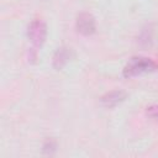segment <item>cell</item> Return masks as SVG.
I'll return each instance as SVG.
<instances>
[{
	"label": "cell",
	"instance_id": "1",
	"mask_svg": "<svg viewBox=\"0 0 158 158\" xmlns=\"http://www.w3.org/2000/svg\"><path fill=\"white\" fill-rule=\"evenodd\" d=\"M157 69V63L146 57H132L125 65L122 74L125 78H132Z\"/></svg>",
	"mask_w": 158,
	"mask_h": 158
},
{
	"label": "cell",
	"instance_id": "2",
	"mask_svg": "<svg viewBox=\"0 0 158 158\" xmlns=\"http://www.w3.org/2000/svg\"><path fill=\"white\" fill-rule=\"evenodd\" d=\"M27 36L35 47H41L47 37V26L42 20H33L27 28Z\"/></svg>",
	"mask_w": 158,
	"mask_h": 158
},
{
	"label": "cell",
	"instance_id": "3",
	"mask_svg": "<svg viewBox=\"0 0 158 158\" xmlns=\"http://www.w3.org/2000/svg\"><path fill=\"white\" fill-rule=\"evenodd\" d=\"M77 31L84 36L93 35L95 32V19L91 14L83 12L77 17Z\"/></svg>",
	"mask_w": 158,
	"mask_h": 158
},
{
	"label": "cell",
	"instance_id": "4",
	"mask_svg": "<svg viewBox=\"0 0 158 158\" xmlns=\"http://www.w3.org/2000/svg\"><path fill=\"white\" fill-rule=\"evenodd\" d=\"M126 99V93L122 90H114L110 91L107 94H105L104 96H101L100 102L102 106L105 107H114L117 104H120L121 101H123Z\"/></svg>",
	"mask_w": 158,
	"mask_h": 158
},
{
	"label": "cell",
	"instance_id": "5",
	"mask_svg": "<svg viewBox=\"0 0 158 158\" xmlns=\"http://www.w3.org/2000/svg\"><path fill=\"white\" fill-rule=\"evenodd\" d=\"M72 57V49L68 47H60L56 51L54 56H53V67L59 70L62 69L70 59Z\"/></svg>",
	"mask_w": 158,
	"mask_h": 158
},
{
	"label": "cell",
	"instance_id": "6",
	"mask_svg": "<svg viewBox=\"0 0 158 158\" xmlns=\"http://www.w3.org/2000/svg\"><path fill=\"white\" fill-rule=\"evenodd\" d=\"M138 42L143 47H147V46L152 44V42H153V28H152L151 25L142 28V31L138 36Z\"/></svg>",
	"mask_w": 158,
	"mask_h": 158
},
{
	"label": "cell",
	"instance_id": "7",
	"mask_svg": "<svg viewBox=\"0 0 158 158\" xmlns=\"http://www.w3.org/2000/svg\"><path fill=\"white\" fill-rule=\"evenodd\" d=\"M56 142L53 139H47L46 143L43 144V152L44 153H52L56 151Z\"/></svg>",
	"mask_w": 158,
	"mask_h": 158
},
{
	"label": "cell",
	"instance_id": "8",
	"mask_svg": "<svg viewBox=\"0 0 158 158\" xmlns=\"http://www.w3.org/2000/svg\"><path fill=\"white\" fill-rule=\"evenodd\" d=\"M147 114L148 116H151L152 118L158 121V105H152L147 107Z\"/></svg>",
	"mask_w": 158,
	"mask_h": 158
}]
</instances>
